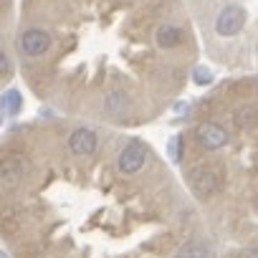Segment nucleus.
<instances>
[{
    "instance_id": "obj_1",
    "label": "nucleus",
    "mask_w": 258,
    "mask_h": 258,
    "mask_svg": "<svg viewBox=\"0 0 258 258\" xmlns=\"http://www.w3.org/2000/svg\"><path fill=\"white\" fill-rule=\"evenodd\" d=\"M187 185H190L195 198L205 200V198H210L218 190V175H215V170L210 165H205V167H198V170H192L187 175Z\"/></svg>"
},
{
    "instance_id": "obj_11",
    "label": "nucleus",
    "mask_w": 258,
    "mask_h": 258,
    "mask_svg": "<svg viewBox=\"0 0 258 258\" xmlns=\"http://www.w3.org/2000/svg\"><path fill=\"white\" fill-rule=\"evenodd\" d=\"M258 119V111L253 109V106H243L238 114H235V121L240 124V126H248V124H253Z\"/></svg>"
},
{
    "instance_id": "obj_4",
    "label": "nucleus",
    "mask_w": 258,
    "mask_h": 258,
    "mask_svg": "<svg viewBox=\"0 0 258 258\" xmlns=\"http://www.w3.org/2000/svg\"><path fill=\"white\" fill-rule=\"evenodd\" d=\"M18 46H21V53L23 56L36 58V56H43L51 48V36L43 28H28V31H23Z\"/></svg>"
},
{
    "instance_id": "obj_13",
    "label": "nucleus",
    "mask_w": 258,
    "mask_h": 258,
    "mask_svg": "<svg viewBox=\"0 0 258 258\" xmlns=\"http://www.w3.org/2000/svg\"><path fill=\"white\" fill-rule=\"evenodd\" d=\"M167 152H170V157H172L175 162H180V160H182V135H177V137H172V140H170Z\"/></svg>"
},
{
    "instance_id": "obj_10",
    "label": "nucleus",
    "mask_w": 258,
    "mask_h": 258,
    "mask_svg": "<svg viewBox=\"0 0 258 258\" xmlns=\"http://www.w3.org/2000/svg\"><path fill=\"white\" fill-rule=\"evenodd\" d=\"M175 258H213V253H210V248L203 245V243H185V245L177 250Z\"/></svg>"
},
{
    "instance_id": "obj_9",
    "label": "nucleus",
    "mask_w": 258,
    "mask_h": 258,
    "mask_svg": "<svg viewBox=\"0 0 258 258\" xmlns=\"http://www.w3.org/2000/svg\"><path fill=\"white\" fill-rule=\"evenodd\" d=\"M21 109H23V96H21V91H18V89H8V91L3 94V114H6V116H16Z\"/></svg>"
},
{
    "instance_id": "obj_8",
    "label": "nucleus",
    "mask_w": 258,
    "mask_h": 258,
    "mask_svg": "<svg viewBox=\"0 0 258 258\" xmlns=\"http://www.w3.org/2000/svg\"><path fill=\"white\" fill-rule=\"evenodd\" d=\"M155 41H157V46H162V48H172V46H177V43L182 41V31H180L177 26H170V23H167V26H160Z\"/></svg>"
},
{
    "instance_id": "obj_6",
    "label": "nucleus",
    "mask_w": 258,
    "mask_h": 258,
    "mask_svg": "<svg viewBox=\"0 0 258 258\" xmlns=\"http://www.w3.org/2000/svg\"><path fill=\"white\" fill-rule=\"evenodd\" d=\"M198 140H200V145H203L205 150L215 152V150L225 147L228 132H225V126H220V124H215V121H205V124L198 129Z\"/></svg>"
},
{
    "instance_id": "obj_15",
    "label": "nucleus",
    "mask_w": 258,
    "mask_h": 258,
    "mask_svg": "<svg viewBox=\"0 0 258 258\" xmlns=\"http://www.w3.org/2000/svg\"><path fill=\"white\" fill-rule=\"evenodd\" d=\"M177 111L185 114V111H187V104H177V106H175V114H177Z\"/></svg>"
},
{
    "instance_id": "obj_12",
    "label": "nucleus",
    "mask_w": 258,
    "mask_h": 258,
    "mask_svg": "<svg viewBox=\"0 0 258 258\" xmlns=\"http://www.w3.org/2000/svg\"><path fill=\"white\" fill-rule=\"evenodd\" d=\"M192 81H195L198 86H208V84L213 81V74H210V69H205V66H198V69L192 71Z\"/></svg>"
},
{
    "instance_id": "obj_14",
    "label": "nucleus",
    "mask_w": 258,
    "mask_h": 258,
    "mask_svg": "<svg viewBox=\"0 0 258 258\" xmlns=\"http://www.w3.org/2000/svg\"><path fill=\"white\" fill-rule=\"evenodd\" d=\"M8 74H11V61H8L6 53H0V76L8 79Z\"/></svg>"
},
{
    "instance_id": "obj_5",
    "label": "nucleus",
    "mask_w": 258,
    "mask_h": 258,
    "mask_svg": "<svg viewBox=\"0 0 258 258\" xmlns=\"http://www.w3.org/2000/svg\"><path fill=\"white\" fill-rule=\"evenodd\" d=\"M96 147H99V137L86 126L76 129V132H71V137H69V150L76 157H91L96 152Z\"/></svg>"
},
{
    "instance_id": "obj_16",
    "label": "nucleus",
    "mask_w": 258,
    "mask_h": 258,
    "mask_svg": "<svg viewBox=\"0 0 258 258\" xmlns=\"http://www.w3.org/2000/svg\"><path fill=\"white\" fill-rule=\"evenodd\" d=\"M0 258H8V253H6V250H3V253H0Z\"/></svg>"
},
{
    "instance_id": "obj_7",
    "label": "nucleus",
    "mask_w": 258,
    "mask_h": 258,
    "mask_svg": "<svg viewBox=\"0 0 258 258\" xmlns=\"http://www.w3.org/2000/svg\"><path fill=\"white\" fill-rule=\"evenodd\" d=\"M3 187L6 190H13L18 182H21V177H23V167H21V160H16V157H6L3 160Z\"/></svg>"
},
{
    "instance_id": "obj_2",
    "label": "nucleus",
    "mask_w": 258,
    "mask_h": 258,
    "mask_svg": "<svg viewBox=\"0 0 258 258\" xmlns=\"http://www.w3.org/2000/svg\"><path fill=\"white\" fill-rule=\"evenodd\" d=\"M243 26H245V11L240 6H225L215 18V31L218 36H225V38L240 33Z\"/></svg>"
},
{
    "instance_id": "obj_3",
    "label": "nucleus",
    "mask_w": 258,
    "mask_h": 258,
    "mask_svg": "<svg viewBox=\"0 0 258 258\" xmlns=\"http://www.w3.org/2000/svg\"><path fill=\"white\" fill-rule=\"evenodd\" d=\"M145 162H147V147L142 142H129L121 150L116 167H119L121 175H135V172H140L145 167Z\"/></svg>"
}]
</instances>
